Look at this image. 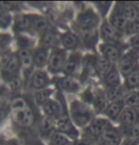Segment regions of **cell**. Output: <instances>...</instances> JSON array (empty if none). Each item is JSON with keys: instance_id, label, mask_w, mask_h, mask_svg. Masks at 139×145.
Returning <instances> with one entry per match:
<instances>
[{"instance_id": "cell-25", "label": "cell", "mask_w": 139, "mask_h": 145, "mask_svg": "<svg viewBox=\"0 0 139 145\" xmlns=\"http://www.w3.org/2000/svg\"><path fill=\"white\" fill-rule=\"evenodd\" d=\"M31 28L40 34H44L49 30L48 21L45 17L39 15H32V23H31Z\"/></svg>"}, {"instance_id": "cell-17", "label": "cell", "mask_w": 139, "mask_h": 145, "mask_svg": "<svg viewBox=\"0 0 139 145\" xmlns=\"http://www.w3.org/2000/svg\"><path fill=\"white\" fill-rule=\"evenodd\" d=\"M43 111H44L45 117L54 119V120H59V119L63 116V108L62 104L56 100L49 99L47 102H45L42 106Z\"/></svg>"}, {"instance_id": "cell-28", "label": "cell", "mask_w": 139, "mask_h": 145, "mask_svg": "<svg viewBox=\"0 0 139 145\" xmlns=\"http://www.w3.org/2000/svg\"><path fill=\"white\" fill-rule=\"evenodd\" d=\"M32 23V15L21 14L15 17L14 19V25L18 30H27L31 28Z\"/></svg>"}, {"instance_id": "cell-14", "label": "cell", "mask_w": 139, "mask_h": 145, "mask_svg": "<svg viewBox=\"0 0 139 145\" xmlns=\"http://www.w3.org/2000/svg\"><path fill=\"white\" fill-rule=\"evenodd\" d=\"M82 61L83 57H82V54L79 53V52H73L67 57L63 72L65 74V76L72 77L80 71Z\"/></svg>"}, {"instance_id": "cell-9", "label": "cell", "mask_w": 139, "mask_h": 145, "mask_svg": "<svg viewBox=\"0 0 139 145\" xmlns=\"http://www.w3.org/2000/svg\"><path fill=\"white\" fill-rule=\"evenodd\" d=\"M67 54L66 50L63 48H53L49 55L47 68L48 71L51 74H58L60 72H63V67L65 65L66 59H67Z\"/></svg>"}, {"instance_id": "cell-21", "label": "cell", "mask_w": 139, "mask_h": 145, "mask_svg": "<svg viewBox=\"0 0 139 145\" xmlns=\"http://www.w3.org/2000/svg\"><path fill=\"white\" fill-rule=\"evenodd\" d=\"M56 85L60 89L66 92H77L80 89V85L76 80L70 76L60 77L56 80Z\"/></svg>"}, {"instance_id": "cell-26", "label": "cell", "mask_w": 139, "mask_h": 145, "mask_svg": "<svg viewBox=\"0 0 139 145\" xmlns=\"http://www.w3.org/2000/svg\"><path fill=\"white\" fill-rule=\"evenodd\" d=\"M18 57L20 60L21 67L25 71L30 69L31 65L33 64V54L31 53L30 49L28 48H21L18 53Z\"/></svg>"}, {"instance_id": "cell-29", "label": "cell", "mask_w": 139, "mask_h": 145, "mask_svg": "<svg viewBox=\"0 0 139 145\" xmlns=\"http://www.w3.org/2000/svg\"><path fill=\"white\" fill-rule=\"evenodd\" d=\"M124 102H125L126 106L134 108L139 109V91L134 89V91H127L124 95Z\"/></svg>"}, {"instance_id": "cell-30", "label": "cell", "mask_w": 139, "mask_h": 145, "mask_svg": "<svg viewBox=\"0 0 139 145\" xmlns=\"http://www.w3.org/2000/svg\"><path fill=\"white\" fill-rule=\"evenodd\" d=\"M49 145H72V143L70 138L57 130L49 138Z\"/></svg>"}, {"instance_id": "cell-45", "label": "cell", "mask_w": 139, "mask_h": 145, "mask_svg": "<svg viewBox=\"0 0 139 145\" xmlns=\"http://www.w3.org/2000/svg\"><path fill=\"white\" fill-rule=\"evenodd\" d=\"M137 5H138V8H139V2L137 3Z\"/></svg>"}, {"instance_id": "cell-36", "label": "cell", "mask_w": 139, "mask_h": 145, "mask_svg": "<svg viewBox=\"0 0 139 145\" xmlns=\"http://www.w3.org/2000/svg\"><path fill=\"white\" fill-rule=\"evenodd\" d=\"M124 138H130L139 142V121L124 136Z\"/></svg>"}, {"instance_id": "cell-4", "label": "cell", "mask_w": 139, "mask_h": 145, "mask_svg": "<svg viewBox=\"0 0 139 145\" xmlns=\"http://www.w3.org/2000/svg\"><path fill=\"white\" fill-rule=\"evenodd\" d=\"M117 67L123 78L138 70L139 51L132 48H128L117 63Z\"/></svg>"}, {"instance_id": "cell-24", "label": "cell", "mask_w": 139, "mask_h": 145, "mask_svg": "<svg viewBox=\"0 0 139 145\" xmlns=\"http://www.w3.org/2000/svg\"><path fill=\"white\" fill-rule=\"evenodd\" d=\"M56 123H57L56 120L48 117H45L43 119L42 121L40 123V127H39L40 133H41L43 137H46L49 138L55 131H57L55 129L57 127Z\"/></svg>"}, {"instance_id": "cell-22", "label": "cell", "mask_w": 139, "mask_h": 145, "mask_svg": "<svg viewBox=\"0 0 139 145\" xmlns=\"http://www.w3.org/2000/svg\"><path fill=\"white\" fill-rule=\"evenodd\" d=\"M120 8L129 22L139 18V8L137 3L134 2H118Z\"/></svg>"}, {"instance_id": "cell-11", "label": "cell", "mask_w": 139, "mask_h": 145, "mask_svg": "<svg viewBox=\"0 0 139 145\" xmlns=\"http://www.w3.org/2000/svg\"><path fill=\"white\" fill-rule=\"evenodd\" d=\"M20 68H21V64H20L18 55L14 54L8 57L5 62L3 63L2 67V75L4 79L9 82L13 78L17 77Z\"/></svg>"}, {"instance_id": "cell-38", "label": "cell", "mask_w": 139, "mask_h": 145, "mask_svg": "<svg viewBox=\"0 0 139 145\" xmlns=\"http://www.w3.org/2000/svg\"><path fill=\"white\" fill-rule=\"evenodd\" d=\"M127 44H128L129 48H132L139 51V34H136V35L134 36H130Z\"/></svg>"}, {"instance_id": "cell-32", "label": "cell", "mask_w": 139, "mask_h": 145, "mask_svg": "<svg viewBox=\"0 0 139 145\" xmlns=\"http://www.w3.org/2000/svg\"><path fill=\"white\" fill-rule=\"evenodd\" d=\"M94 6L97 8V11L100 16H102L103 19H106V15L110 13L111 11V8L114 6V4L111 2H97L95 3Z\"/></svg>"}, {"instance_id": "cell-35", "label": "cell", "mask_w": 139, "mask_h": 145, "mask_svg": "<svg viewBox=\"0 0 139 145\" xmlns=\"http://www.w3.org/2000/svg\"><path fill=\"white\" fill-rule=\"evenodd\" d=\"M136 34H139V18L134 20V21L129 22L125 35L134 36L136 35Z\"/></svg>"}, {"instance_id": "cell-40", "label": "cell", "mask_w": 139, "mask_h": 145, "mask_svg": "<svg viewBox=\"0 0 139 145\" xmlns=\"http://www.w3.org/2000/svg\"><path fill=\"white\" fill-rule=\"evenodd\" d=\"M11 21V18L9 14L0 13V27H2V28L8 27V25H10Z\"/></svg>"}, {"instance_id": "cell-43", "label": "cell", "mask_w": 139, "mask_h": 145, "mask_svg": "<svg viewBox=\"0 0 139 145\" xmlns=\"http://www.w3.org/2000/svg\"><path fill=\"white\" fill-rule=\"evenodd\" d=\"M6 145H23V144L17 140H10L6 141Z\"/></svg>"}, {"instance_id": "cell-12", "label": "cell", "mask_w": 139, "mask_h": 145, "mask_svg": "<svg viewBox=\"0 0 139 145\" xmlns=\"http://www.w3.org/2000/svg\"><path fill=\"white\" fill-rule=\"evenodd\" d=\"M124 140V135L122 131L114 123L111 124L105 132L103 133L102 137L98 140V145H121Z\"/></svg>"}, {"instance_id": "cell-44", "label": "cell", "mask_w": 139, "mask_h": 145, "mask_svg": "<svg viewBox=\"0 0 139 145\" xmlns=\"http://www.w3.org/2000/svg\"><path fill=\"white\" fill-rule=\"evenodd\" d=\"M0 145H6V141L0 138Z\"/></svg>"}, {"instance_id": "cell-7", "label": "cell", "mask_w": 139, "mask_h": 145, "mask_svg": "<svg viewBox=\"0 0 139 145\" xmlns=\"http://www.w3.org/2000/svg\"><path fill=\"white\" fill-rule=\"evenodd\" d=\"M106 19L115 30L118 31L122 35H125L127 27H128L129 25V21L121 10L119 3L117 2L115 4H114L112 10L110 11L109 15Z\"/></svg>"}, {"instance_id": "cell-16", "label": "cell", "mask_w": 139, "mask_h": 145, "mask_svg": "<svg viewBox=\"0 0 139 145\" xmlns=\"http://www.w3.org/2000/svg\"><path fill=\"white\" fill-rule=\"evenodd\" d=\"M125 106L126 105L125 102H124V99L113 101V102H110L108 104V106H106L102 115L104 118L109 120L111 123H117V121L118 120V118L122 113L123 109L125 108Z\"/></svg>"}, {"instance_id": "cell-37", "label": "cell", "mask_w": 139, "mask_h": 145, "mask_svg": "<svg viewBox=\"0 0 139 145\" xmlns=\"http://www.w3.org/2000/svg\"><path fill=\"white\" fill-rule=\"evenodd\" d=\"M22 138L24 140V142L27 145H37L40 144L41 145V142L37 140L35 136H33L31 133H25V134L22 135Z\"/></svg>"}, {"instance_id": "cell-42", "label": "cell", "mask_w": 139, "mask_h": 145, "mask_svg": "<svg viewBox=\"0 0 139 145\" xmlns=\"http://www.w3.org/2000/svg\"><path fill=\"white\" fill-rule=\"evenodd\" d=\"M9 83H10V86L13 88V89H20V87H21V82H20V79L18 78V76L11 79V81H9Z\"/></svg>"}, {"instance_id": "cell-3", "label": "cell", "mask_w": 139, "mask_h": 145, "mask_svg": "<svg viewBox=\"0 0 139 145\" xmlns=\"http://www.w3.org/2000/svg\"><path fill=\"white\" fill-rule=\"evenodd\" d=\"M101 22L98 12L90 7L82 10L76 17V25L79 31L98 29Z\"/></svg>"}, {"instance_id": "cell-39", "label": "cell", "mask_w": 139, "mask_h": 145, "mask_svg": "<svg viewBox=\"0 0 139 145\" xmlns=\"http://www.w3.org/2000/svg\"><path fill=\"white\" fill-rule=\"evenodd\" d=\"M10 106H8V104L0 102V123L5 120V118L7 117L9 112H10Z\"/></svg>"}, {"instance_id": "cell-6", "label": "cell", "mask_w": 139, "mask_h": 145, "mask_svg": "<svg viewBox=\"0 0 139 145\" xmlns=\"http://www.w3.org/2000/svg\"><path fill=\"white\" fill-rule=\"evenodd\" d=\"M129 48L128 44H125L124 42L119 43H105L100 42L98 44V52L100 56L105 57L113 64L117 65L118 60L122 57L127 49Z\"/></svg>"}, {"instance_id": "cell-19", "label": "cell", "mask_w": 139, "mask_h": 145, "mask_svg": "<svg viewBox=\"0 0 139 145\" xmlns=\"http://www.w3.org/2000/svg\"><path fill=\"white\" fill-rule=\"evenodd\" d=\"M79 36L82 40V44L86 48L93 49L97 45L99 40V32L98 29L87 30V31H79Z\"/></svg>"}, {"instance_id": "cell-1", "label": "cell", "mask_w": 139, "mask_h": 145, "mask_svg": "<svg viewBox=\"0 0 139 145\" xmlns=\"http://www.w3.org/2000/svg\"><path fill=\"white\" fill-rule=\"evenodd\" d=\"M13 112V123L22 128H28L31 126L35 120L33 110L28 105L25 99L19 97L13 101L11 106Z\"/></svg>"}, {"instance_id": "cell-13", "label": "cell", "mask_w": 139, "mask_h": 145, "mask_svg": "<svg viewBox=\"0 0 139 145\" xmlns=\"http://www.w3.org/2000/svg\"><path fill=\"white\" fill-rule=\"evenodd\" d=\"M56 125L58 131L63 133V135H65L70 140H73L74 141L79 140V130L77 129V126L75 125L68 116H62L59 120H57Z\"/></svg>"}, {"instance_id": "cell-5", "label": "cell", "mask_w": 139, "mask_h": 145, "mask_svg": "<svg viewBox=\"0 0 139 145\" xmlns=\"http://www.w3.org/2000/svg\"><path fill=\"white\" fill-rule=\"evenodd\" d=\"M113 124L106 118H95L87 126L83 129L82 138H87L94 142H98L100 138L102 137L103 133L106 131L107 128Z\"/></svg>"}, {"instance_id": "cell-31", "label": "cell", "mask_w": 139, "mask_h": 145, "mask_svg": "<svg viewBox=\"0 0 139 145\" xmlns=\"http://www.w3.org/2000/svg\"><path fill=\"white\" fill-rule=\"evenodd\" d=\"M115 64L111 63L105 57H101L100 55L97 57V71L100 77H102Z\"/></svg>"}, {"instance_id": "cell-41", "label": "cell", "mask_w": 139, "mask_h": 145, "mask_svg": "<svg viewBox=\"0 0 139 145\" xmlns=\"http://www.w3.org/2000/svg\"><path fill=\"white\" fill-rule=\"evenodd\" d=\"M72 145H98V144L92 140H87V138H80V140L74 141V142L72 143Z\"/></svg>"}, {"instance_id": "cell-2", "label": "cell", "mask_w": 139, "mask_h": 145, "mask_svg": "<svg viewBox=\"0 0 139 145\" xmlns=\"http://www.w3.org/2000/svg\"><path fill=\"white\" fill-rule=\"evenodd\" d=\"M69 114L75 125L82 129H84L96 118V113L93 108H90L88 104L80 100L72 101L69 108Z\"/></svg>"}, {"instance_id": "cell-10", "label": "cell", "mask_w": 139, "mask_h": 145, "mask_svg": "<svg viewBox=\"0 0 139 145\" xmlns=\"http://www.w3.org/2000/svg\"><path fill=\"white\" fill-rule=\"evenodd\" d=\"M98 32H99V40L101 42L105 43H119L122 42V37L124 35L120 34L118 31H117L107 19H103L102 22L98 27Z\"/></svg>"}, {"instance_id": "cell-8", "label": "cell", "mask_w": 139, "mask_h": 145, "mask_svg": "<svg viewBox=\"0 0 139 145\" xmlns=\"http://www.w3.org/2000/svg\"><path fill=\"white\" fill-rule=\"evenodd\" d=\"M139 121V109L125 106L122 113L120 114L119 118L117 121V126L122 131L123 135L125 136L126 133L134 125Z\"/></svg>"}, {"instance_id": "cell-34", "label": "cell", "mask_w": 139, "mask_h": 145, "mask_svg": "<svg viewBox=\"0 0 139 145\" xmlns=\"http://www.w3.org/2000/svg\"><path fill=\"white\" fill-rule=\"evenodd\" d=\"M52 94V91L49 89H40V91H36L35 93V100L39 105L43 106L45 102L50 99V96Z\"/></svg>"}, {"instance_id": "cell-15", "label": "cell", "mask_w": 139, "mask_h": 145, "mask_svg": "<svg viewBox=\"0 0 139 145\" xmlns=\"http://www.w3.org/2000/svg\"><path fill=\"white\" fill-rule=\"evenodd\" d=\"M101 79H102L105 89H117L123 85L122 76H121L117 65L113 66V67L101 77Z\"/></svg>"}, {"instance_id": "cell-23", "label": "cell", "mask_w": 139, "mask_h": 145, "mask_svg": "<svg viewBox=\"0 0 139 145\" xmlns=\"http://www.w3.org/2000/svg\"><path fill=\"white\" fill-rule=\"evenodd\" d=\"M49 52L48 48L40 46L33 53V64L37 68H43L47 65L49 59Z\"/></svg>"}, {"instance_id": "cell-18", "label": "cell", "mask_w": 139, "mask_h": 145, "mask_svg": "<svg viewBox=\"0 0 139 145\" xmlns=\"http://www.w3.org/2000/svg\"><path fill=\"white\" fill-rule=\"evenodd\" d=\"M60 40L63 49L65 50H75L82 45V40L78 33L72 32V31H66V32L61 34Z\"/></svg>"}, {"instance_id": "cell-20", "label": "cell", "mask_w": 139, "mask_h": 145, "mask_svg": "<svg viewBox=\"0 0 139 145\" xmlns=\"http://www.w3.org/2000/svg\"><path fill=\"white\" fill-rule=\"evenodd\" d=\"M49 84V78L44 71L37 70L31 75L30 86L35 89H44Z\"/></svg>"}, {"instance_id": "cell-27", "label": "cell", "mask_w": 139, "mask_h": 145, "mask_svg": "<svg viewBox=\"0 0 139 145\" xmlns=\"http://www.w3.org/2000/svg\"><path fill=\"white\" fill-rule=\"evenodd\" d=\"M123 87L127 91L139 88V69L123 78Z\"/></svg>"}, {"instance_id": "cell-33", "label": "cell", "mask_w": 139, "mask_h": 145, "mask_svg": "<svg viewBox=\"0 0 139 145\" xmlns=\"http://www.w3.org/2000/svg\"><path fill=\"white\" fill-rule=\"evenodd\" d=\"M56 40H57V37L55 35V33L52 32L50 30H48L42 35V38H41L42 45L41 46L48 48V47H50V46H53L54 43L56 42Z\"/></svg>"}]
</instances>
